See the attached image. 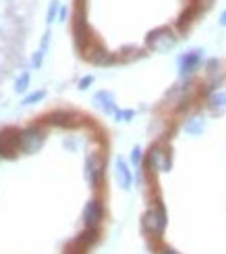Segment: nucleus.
<instances>
[{"instance_id":"obj_27","label":"nucleus","mask_w":226,"mask_h":254,"mask_svg":"<svg viewBox=\"0 0 226 254\" xmlns=\"http://www.w3.org/2000/svg\"><path fill=\"white\" fill-rule=\"evenodd\" d=\"M48 40H50V31H46L44 38H42V48H40V50H44V52H46V48H48Z\"/></svg>"},{"instance_id":"obj_20","label":"nucleus","mask_w":226,"mask_h":254,"mask_svg":"<svg viewBox=\"0 0 226 254\" xmlns=\"http://www.w3.org/2000/svg\"><path fill=\"white\" fill-rule=\"evenodd\" d=\"M114 117H116V121H131V119L135 117V111H133V109H125V111L118 109Z\"/></svg>"},{"instance_id":"obj_23","label":"nucleus","mask_w":226,"mask_h":254,"mask_svg":"<svg viewBox=\"0 0 226 254\" xmlns=\"http://www.w3.org/2000/svg\"><path fill=\"white\" fill-rule=\"evenodd\" d=\"M42 61H44V50H38L34 57H31V65H34L36 69L42 67Z\"/></svg>"},{"instance_id":"obj_14","label":"nucleus","mask_w":226,"mask_h":254,"mask_svg":"<svg viewBox=\"0 0 226 254\" xmlns=\"http://www.w3.org/2000/svg\"><path fill=\"white\" fill-rule=\"evenodd\" d=\"M98 240H100V227H98V229H90V227H85V229H83L81 234H79L77 238H75L73 242H75V244H79L81 248L88 250V248H90V246H93Z\"/></svg>"},{"instance_id":"obj_30","label":"nucleus","mask_w":226,"mask_h":254,"mask_svg":"<svg viewBox=\"0 0 226 254\" xmlns=\"http://www.w3.org/2000/svg\"><path fill=\"white\" fill-rule=\"evenodd\" d=\"M64 19H67V8L60 10V21H64Z\"/></svg>"},{"instance_id":"obj_4","label":"nucleus","mask_w":226,"mask_h":254,"mask_svg":"<svg viewBox=\"0 0 226 254\" xmlns=\"http://www.w3.org/2000/svg\"><path fill=\"white\" fill-rule=\"evenodd\" d=\"M145 165H147L149 171H154V173L168 171L170 169V152H168V148L162 142L154 144L152 148H149L147 156H145Z\"/></svg>"},{"instance_id":"obj_26","label":"nucleus","mask_w":226,"mask_h":254,"mask_svg":"<svg viewBox=\"0 0 226 254\" xmlns=\"http://www.w3.org/2000/svg\"><path fill=\"white\" fill-rule=\"evenodd\" d=\"M212 2H214V0H193V4H195L199 10H201V8H208V6H212Z\"/></svg>"},{"instance_id":"obj_10","label":"nucleus","mask_w":226,"mask_h":254,"mask_svg":"<svg viewBox=\"0 0 226 254\" xmlns=\"http://www.w3.org/2000/svg\"><path fill=\"white\" fill-rule=\"evenodd\" d=\"M201 61H203V50L195 48V50L185 52V55L179 59V71H181V75H182V77L191 75V73L201 65Z\"/></svg>"},{"instance_id":"obj_19","label":"nucleus","mask_w":226,"mask_h":254,"mask_svg":"<svg viewBox=\"0 0 226 254\" xmlns=\"http://www.w3.org/2000/svg\"><path fill=\"white\" fill-rule=\"evenodd\" d=\"M46 98V90H38L34 94H29V96L23 98V104H34V102H40V100H44Z\"/></svg>"},{"instance_id":"obj_7","label":"nucleus","mask_w":226,"mask_h":254,"mask_svg":"<svg viewBox=\"0 0 226 254\" xmlns=\"http://www.w3.org/2000/svg\"><path fill=\"white\" fill-rule=\"evenodd\" d=\"M85 179L90 186H100L104 179V156L100 152H91L85 158Z\"/></svg>"},{"instance_id":"obj_18","label":"nucleus","mask_w":226,"mask_h":254,"mask_svg":"<svg viewBox=\"0 0 226 254\" xmlns=\"http://www.w3.org/2000/svg\"><path fill=\"white\" fill-rule=\"evenodd\" d=\"M58 0H52L50 6H48V13H46V23H52V21H56V15H58Z\"/></svg>"},{"instance_id":"obj_15","label":"nucleus","mask_w":226,"mask_h":254,"mask_svg":"<svg viewBox=\"0 0 226 254\" xmlns=\"http://www.w3.org/2000/svg\"><path fill=\"white\" fill-rule=\"evenodd\" d=\"M199 13V8L195 6V4H189L185 10L181 13V17L177 19V27H179V31H187V27L191 25V19L195 17Z\"/></svg>"},{"instance_id":"obj_12","label":"nucleus","mask_w":226,"mask_h":254,"mask_svg":"<svg viewBox=\"0 0 226 254\" xmlns=\"http://www.w3.org/2000/svg\"><path fill=\"white\" fill-rule=\"evenodd\" d=\"M114 175H116V182L123 190H129L133 184V173L129 171V165L125 158H116V165H114Z\"/></svg>"},{"instance_id":"obj_29","label":"nucleus","mask_w":226,"mask_h":254,"mask_svg":"<svg viewBox=\"0 0 226 254\" xmlns=\"http://www.w3.org/2000/svg\"><path fill=\"white\" fill-rule=\"evenodd\" d=\"M220 25H224V27H226V10L220 15Z\"/></svg>"},{"instance_id":"obj_28","label":"nucleus","mask_w":226,"mask_h":254,"mask_svg":"<svg viewBox=\"0 0 226 254\" xmlns=\"http://www.w3.org/2000/svg\"><path fill=\"white\" fill-rule=\"evenodd\" d=\"M156 254H177L172 248H168V246H162V248H158V252Z\"/></svg>"},{"instance_id":"obj_16","label":"nucleus","mask_w":226,"mask_h":254,"mask_svg":"<svg viewBox=\"0 0 226 254\" xmlns=\"http://www.w3.org/2000/svg\"><path fill=\"white\" fill-rule=\"evenodd\" d=\"M208 107L210 109H224L226 107V90H214L208 96Z\"/></svg>"},{"instance_id":"obj_17","label":"nucleus","mask_w":226,"mask_h":254,"mask_svg":"<svg viewBox=\"0 0 226 254\" xmlns=\"http://www.w3.org/2000/svg\"><path fill=\"white\" fill-rule=\"evenodd\" d=\"M27 88H29V73L23 71V73L19 75L17 83H15V90H17L19 94H23V92H27Z\"/></svg>"},{"instance_id":"obj_5","label":"nucleus","mask_w":226,"mask_h":254,"mask_svg":"<svg viewBox=\"0 0 226 254\" xmlns=\"http://www.w3.org/2000/svg\"><path fill=\"white\" fill-rule=\"evenodd\" d=\"M42 144H44V129H42V125L31 123L25 129H21V152L34 154L42 148Z\"/></svg>"},{"instance_id":"obj_8","label":"nucleus","mask_w":226,"mask_h":254,"mask_svg":"<svg viewBox=\"0 0 226 254\" xmlns=\"http://www.w3.org/2000/svg\"><path fill=\"white\" fill-rule=\"evenodd\" d=\"M104 219V202L102 200H90L83 210V223L90 229H98Z\"/></svg>"},{"instance_id":"obj_1","label":"nucleus","mask_w":226,"mask_h":254,"mask_svg":"<svg viewBox=\"0 0 226 254\" xmlns=\"http://www.w3.org/2000/svg\"><path fill=\"white\" fill-rule=\"evenodd\" d=\"M141 229L149 240H160L166 229V208L164 204L156 200V202L149 206L143 217H141Z\"/></svg>"},{"instance_id":"obj_21","label":"nucleus","mask_w":226,"mask_h":254,"mask_svg":"<svg viewBox=\"0 0 226 254\" xmlns=\"http://www.w3.org/2000/svg\"><path fill=\"white\" fill-rule=\"evenodd\" d=\"M141 161H143V152H141V148H139V146H135L131 150V163L135 167H139V165H141Z\"/></svg>"},{"instance_id":"obj_13","label":"nucleus","mask_w":226,"mask_h":254,"mask_svg":"<svg viewBox=\"0 0 226 254\" xmlns=\"http://www.w3.org/2000/svg\"><path fill=\"white\" fill-rule=\"evenodd\" d=\"M75 117H77V115L71 113V111H54L46 117V123L56 125V127H69V125H73Z\"/></svg>"},{"instance_id":"obj_6","label":"nucleus","mask_w":226,"mask_h":254,"mask_svg":"<svg viewBox=\"0 0 226 254\" xmlns=\"http://www.w3.org/2000/svg\"><path fill=\"white\" fill-rule=\"evenodd\" d=\"M21 150V131L17 127H4L0 131V156L13 158Z\"/></svg>"},{"instance_id":"obj_11","label":"nucleus","mask_w":226,"mask_h":254,"mask_svg":"<svg viewBox=\"0 0 226 254\" xmlns=\"http://www.w3.org/2000/svg\"><path fill=\"white\" fill-rule=\"evenodd\" d=\"M93 104L98 107L102 113L106 115H116V102H114V96L108 92V90H100V92H95V96H93Z\"/></svg>"},{"instance_id":"obj_24","label":"nucleus","mask_w":226,"mask_h":254,"mask_svg":"<svg viewBox=\"0 0 226 254\" xmlns=\"http://www.w3.org/2000/svg\"><path fill=\"white\" fill-rule=\"evenodd\" d=\"M67 254H85V248H81L79 244H75V242H71V244L67 246Z\"/></svg>"},{"instance_id":"obj_22","label":"nucleus","mask_w":226,"mask_h":254,"mask_svg":"<svg viewBox=\"0 0 226 254\" xmlns=\"http://www.w3.org/2000/svg\"><path fill=\"white\" fill-rule=\"evenodd\" d=\"M203 129V123L199 121V119H191L189 123H187V131L189 133H199Z\"/></svg>"},{"instance_id":"obj_25","label":"nucleus","mask_w":226,"mask_h":254,"mask_svg":"<svg viewBox=\"0 0 226 254\" xmlns=\"http://www.w3.org/2000/svg\"><path fill=\"white\" fill-rule=\"evenodd\" d=\"M91 83H93V75H85V77L79 81V90H88Z\"/></svg>"},{"instance_id":"obj_3","label":"nucleus","mask_w":226,"mask_h":254,"mask_svg":"<svg viewBox=\"0 0 226 254\" xmlns=\"http://www.w3.org/2000/svg\"><path fill=\"white\" fill-rule=\"evenodd\" d=\"M145 44H147L149 50H154V52H168V50L175 48L177 36L172 34V29H168V27H158V29L147 34Z\"/></svg>"},{"instance_id":"obj_2","label":"nucleus","mask_w":226,"mask_h":254,"mask_svg":"<svg viewBox=\"0 0 226 254\" xmlns=\"http://www.w3.org/2000/svg\"><path fill=\"white\" fill-rule=\"evenodd\" d=\"M73 38H75V48H77L81 55L93 44L90 25H88V21H85L83 6H77V10H75V15H73Z\"/></svg>"},{"instance_id":"obj_9","label":"nucleus","mask_w":226,"mask_h":254,"mask_svg":"<svg viewBox=\"0 0 226 254\" xmlns=\"http://www.w3.org/2000/svg\"><path fill=\"white\" fill-rule=\"evenodd\" d=\"M83 57L88 59L90 63H93V65H98V67H108L116 61V57L110 55V52L106 50L102 44H98V42H93V44L83 52Z\"/></svg>"}]
</instances>
